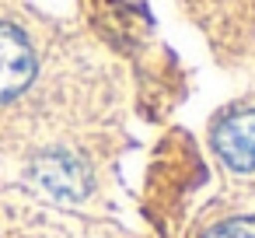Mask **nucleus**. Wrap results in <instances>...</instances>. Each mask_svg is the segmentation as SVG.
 <instances>
[{
    "label": "nucleus",
    "instance_id": "nucleus-3",
    "mask_svg": "<svg viewBox=\"0 0 255 238\" xmlns=\"http://www.w3.org/2000/svg\"><path fill=\"white\" fill-rule=\"evenodd\" d=\"M35 179L53 193V196H67V200H81L91 189V179L84 172V165L67 154V151H49L35 161Z\"/></svg>",
    "mask_w": 255,
    "mask_h": 238
},
{
    "label": "nucleus",
    "instance_id": "nucleus-4",
    "mask_svg": "<svg viewBox=\"0 0 255 238\" xmlns=\"http://www.w3.org/2000/svg\"><path fill=\"white\" fill-rule=\"evenodd\" d=\"M206 238H255V217H234L217 224Z\"/></svg>",
    "mask_w": 255,
    "mask_h": 238
},
{
    "label": "nucleus",
    "instance_id": "nucleus-1",
    "mask_svg": "<svg viewBox=\"0 0 255 238\" xmlns=\"http://www.w3.org/2000/svg\"><path fill=\"white\" fill-rule=\"evenodd\" d=\"M35 77V49L25 32L14 25H0V102L21 95Z\"/></svg>",
    "mask_w": 255,
    "mask_h": 238
},
{
    "label": "nucleus",
    "instance_id": "nucleus-2",
    "mask_svg": "<svg viewBox=\"0 0 255 238\" xmlns=\"http://www.w3.org/2000/svg\"><path fill=\"white\" fill-rule=\"evenodd\" d=\"M213 147L231 172H255V109L220 119L213 130Z\"/></svg>",
    "mask_w": 255,
    "mask_h": 238
}]
</instances>
